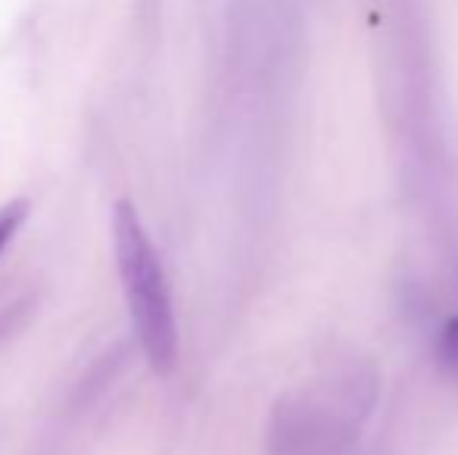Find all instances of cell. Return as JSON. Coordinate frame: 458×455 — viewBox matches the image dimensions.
I'll return each mask as SVG.
<instances>
[{
	"label": "cell",
	"instance_id": "cell-5",
	"mask_svg": "<svg viewBox=\"0 0 458 455\" xmlns=\"http://www.w3.org/2000/svg\"><path fill=\"white\" fill-rule=\"evenodd\" d=\"M22 316H25V303H13V306H6V309H0V341L10 337L13 331L19 328V318Z\"/></svg>",
	"mask_w": 458,
	"mask_h": 455
},
{
	"label": "cell",
	"instance_id": "cell-3",
	"mask_svg": "<svg viewBox=\"0 0 458 455\" xmlns=\"http://www.w3.org/2000/svg\"><path fill=\"white\" fill-rule=\"evenodd\" d=\"M29 213H31L29 197H16V200L0 206V256H4L6 247L16 240V234L22 231L25 222H29Z\"/></svg>",
	"mask_w": 458,
	"mask_h": 455
},
{
	"label": "cell",
	"instance_id": "cell-2",
	"mask_svg": "<svg viewBox=\"0 0 458 455\" xmlns=\"http://www.w3.org/2000/svg\"><path fill=\"white\" fill-rule=\"evenodd\" d=\"M109 240H113V262L125 293L131 331L144 352L153 375L169 377L178 365L182 334H178L175 293L169 274L159 259L150 231L140 219L131 200H115L109 213Z\"/></svg>",
	"mask_w": 458,
	"mask_h": 455
},
{
	"label": "cell",
	"instance_id": "cell-4",
	"mask_svg": "<svg viewBox=\"0 0 458 455\" xmlns=\"http://www.w3.org/2000/svg\"><path fill=\"white\" fill-rule=\"evenodd\" d=\"M437 358L449 375L458 377V316L443 324L440 337H437Z\"/></svg>",
	"mask_w": 458,
	"mask_h": 455
},
{
	"label": "cell",
	"instance_id": "cell-1",
	"mask_svg": "<svg viewBox=\"0 0 458 455\" xmlns=\"http://www.w3.org/2000/svg\"><path fill=\"white\" fill-rule=\"evenodd\" d=\"M377 402L371 365H340L277 400L268 425L275 455H337L362 434Z\"/></svg>",
	"mask_w": 458,
	"mask_h": 455
}]
</instances>
